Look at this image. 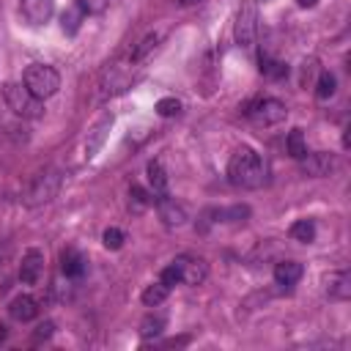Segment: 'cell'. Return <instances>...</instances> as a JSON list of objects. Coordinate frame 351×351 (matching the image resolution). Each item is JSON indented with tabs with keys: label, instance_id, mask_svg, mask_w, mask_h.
Here are the masks:
<instances>
[{
	"label": "cell",
	"instance_id": "6da1fadb",
	"mask_svg": "<svg viewBox=\"0 0 351 351\" xmlns=\"http://www.w3.org/2000/svg\"><path fill=\"white\" fill-rule=\"evenodd\" d=\"M228 181L233 186H241V189H258L263 186L266 181V170H263V162H261V154L250 145H241L233 151L230 162H228Z\"/></svg>",
	"mask_w": 351,
	"mask_h": 351
},
{
	"label": "cell",
	"instance_id": "7a4b0ae2",
	"mask_svg": "<svg viewBox=\"0 0 351 351\" xmlns=\"http://www.w3.org/2000/svg\"><path fill=\"white\" fill-rule=\"evenodd\" d=\"M3 99H5L8 110L14 115H19V118L36 121V118L44 115V101L38 96H33L25 82H5L3 85Z\"/></svg>",
	"mask_w": 351,
	"mask_h": 351
},
{
	"label": "cell",
	"instance_id": "3957f363",
	"mask_svg": "<svg viewBox=\"0 0 351 351\" xmlns=\"http://www.w3.org/2000/svg\"><path fill=\"white\" fill-rule=\"evenodd\" d=\"M22 82L27 85V90H30L33 96H38V99L44 101V99H49V96L58 93V88H60V74H58L52 66H47V63H30V66L25 69V74H22Z\"/></svg>",
	"mask_w": 351,
	"mask_h": 351
},
{
	"label": "cell",
	"instance_id": "277c9868",
	"mask_svg": "<svg viewBox=\"0 0 351 351\" xmlns=\"http://www.w3.org/2000/svg\"><path fill=\"white\" fill-rule=\"evenodd\" d=\"M134 60L129 55V60H112L107 63V69L101 71V96H115V93H123L132 82H134Z\"/></svg>",
	"mask_w": 351,
	"mask_h": 351
},
{
	"label": "cell",
	"instance_id": "5b68a950",
	"mask_svg": "<svg viewBox=\"0 0 351 351\" xmlns=\"http://www.w3.org/2000/svg\"><path fill=\"white\" fill-rule=\"evenodd\" d=\"M60 189V173L58 170H41L38 176H33L27 192H25V203L27 206H41L49 203Z\"/></svg>",
	"mask_w": 351,
	"mask_h": 351
},
{
	"label": "cell",
	"instance_id": "8992f818",
	"mask_svg": "<svg viewBox=\"0 0 351 351\" xmlns=\"http://www.w3.org/2000/svg\"><path fill=\"white\" fill-rule=\"evenodd\" d=\"M244 115L258 126H277L288 118V107L277 99H258L244 110Z\"/></svg>",
	"mask_w": 351,
	"mask_h": 351
},
{
	"label": "cell",
	"instance_id": "52a82bcc",
	"mask_svg": "<svg viewBox=\"0 0 351 351\" xmlns=\"http://www.w3.org/2000/svg\"><path fill=\"white\" fill-rule=\"evenodd\" d=\"M258 16H255V3L252 0H244L241 8H239V16H236V27H233V36H236V44L250 49L255 44V30H258Z\"/></svg>",
	"mask_w": 351,
	"mask_h": 351
},
{
	"label": "cell",
	"instance_id": "ba28073f",
	"mask_svg": "<svg viewBox=\"0 0 351 351\" xmlns=\"http://www.w3.org/2000/svg\"><path fill=\"white\" fill-rule=\"evenodd\" d=\"M176 269L181 274V282L186 285H200L206 277H208V263L203 258H195V255H178L176 261Z\"/></svg>",
	"mask_w": 351,
	"mask_h": 351
},
{
	"label": "cell",
	"instance_id": "9c48e42d",
	"mask_svg": "<svg viewBox=\"0 0 351 351\" xmlns=\"http://www.w3.org/2000/svg\"><path fill=\"white\" fill-rule=\"evenodd\" d=\"M154 203H156V214H159V219H162L165 228H181V225L186 222L184 206L176 203V197H170L167 192H165V195H156Z\"/></svg>",
	"mask_w": 351,
	"mask_h": 351
},
{
	"label": "cell",
	"instance_id": "30bf717a",
	"mask_svg": "<svg viewBox=\"0 0 351 351\" xmlns=\"http://www.w3.org/2000/svg\"><path fill=\"white\" fill-rule=\"evenodd\" d=\"M41 271H44V255H41V250H27L22 255V263H19V280L25 285H36L41 280Z\"/></svg>",
	"mask_w": 351,
	"mask_h": 351
},
{
	"label": "cell",
	"instance_id": "8fae6325",
	"mask_svg": "<svg viewBox=\"0 0 351 351\" xmlns=\"http://www.w3.org/2000/svg\"><path fill=\"white\" fill-rule=\"evenodd\" d=\"M302 170L313 178H321V176H329L332 167H335V156L326 154V151H315V154H304L302 159Z\"/></svg>",
	"mask_w": 351,
	"mask_h": 351
},
{
	"label": "cell",
	"instance_id": "7c38bea8",
	"mask_svg": "<svg viewBox=\"0 0 351 351\" xmlns=\"http://www.w3.org/2000/svg\"><path fill=\"white\" fill-rule=\"evenodd\" d=\"M19 8L30 25H44L55 14V0H19Z\"/></svg>",
	"mask_w": 351,
	"mask_h": 351
},
{
	"label": "cell",
	"instance_id": "4fadbf2b",
	"mask_svg": "<svg viewBox=\"0 0 351 351\" xmlns=\"http://www.w3.org/2000/svg\"><path fill=\"white\" fill-rule=\"evenodd\" d=\"M8 315L14 318V321H33L36 315H38V302L30 296V293H19V296H14L11 299V304H8Z\"/></svg>",
	"mask_w": 351,
	"mask_h": 351
},
{
	"label": "cell",
	"instance_id": "5bb4252c",
	"mask_svg": "<svg viewBox=\"0 0 351 351\" xmlns=\"http://www.w3.org/2000/svg\"><path fill=\"white\" fill-rule=\"evenodd\" d=\"M85 269H88V261H85V255H82L80 250L66 247V250L60 252V271H63L66 277L77 280V277H82V274H85Z\"/></svg>",
	"mask_w": 351,
	"mask_h": 351
},
{
	"label": "cell",
	"instance_id": "9a60e30c",
	"mask_svg": "<svg viewBox=\"0 0 351 351\" xmlns=\"http://www.w3.org/2000/svg\"><path fill=\"white\" fill-rule=\"evenodd\" d=\"M110 126H112V115H104L101 121H96V123H93V129L88 132V140H85V156H88V159L99 154V148H101V145H104V140H107Z\"/></svg>",
	"mask_w": 351,
	"mask_h": 351
},
{
	"label": "cell",
	"instance_id": "2e32d148",
	"mask_svg": "<svg viewBox=\"0 0 351 351\" xmlns=\"http://www.w3.org/2000/svg\"><path fill=\"white\" fill-rule=\"evenodd\" d=\"M302 274H304V266H302L299 261H280V263L274 266V282L282 285V288L296 285V282L302 280Z\"/></svg>",
	"mask_w": 351,
	"mask_h": 351
},
{
	"label": "cell",
	"instance_id": "e0dca14e",
	"mask_svg": "<svg viewBox=\"0 0 351 351\" xmlns=\"http://www.w3.org/2000/svg\"><path fill=\"white\" fill-rule=\"evenodd\" d=\"M326 293H329V299H335V302H346V299L351 296V277H348V271H335V274H329V280H326Z\"/></svg>",
	"mask_w": 351,
	"mask_h": 351
},
{
	"label": "cell",
	"instance_id": "ac0fdd59",
	"mask_svg": "<svg viewBox=\"0 0 351 351\" xmlns=\"http://www.w3.org/2000/svg\"><path fill=\"white\" fill-rule=\"evenodd\" d=\"M82 19H85V11L80 8V3H71V5L60 14V30H63L66 36H74V33L80 30Z\"/></svg>",
	"mask_w": 351,
	"mask_h": 351
},
{
	"label": "cell",
	"instance_id": "d6986e66",
	"mask_svg": "<svg viewBox=\"0 0 351 351\" xmlns=\"http://www.w3.org/2000/svg\"><path fill=\"white\" fill-rule=\"evenodd\" d=\"M145 173H148L151 192H154V195H165V192H167V176H165V167H162V165L154 159V162H148Z\"/></svg>",
	"mask_w": 351,
	"mask_h": 351
},
{
	"label": "cell",
	"instance_id": "ffe728a7",
	"mask_svg": "<svg viewBox=\"0 0 351 351\" xmlns=\"http://www.w3.org/2000/svg\"><path fill=\"white\" fill-rule=\"evenodd\" d=\"M167 293H170V288L162 282V280H156V282H151L145 291H143V304L145 307H156V304H162L165 299H167Z\"/></svg>",
	"mask_w": 351,
	"mask_h": 351
},
{
	"label": "cell",
	"instance_id": "44dd1931",
	"mask_svg": "<svg viewBox=\"0 0 351 351\" xmlns=\"http://www.w3.org/2000/svg\"><path fill=\"white\" fill-rule=\"evenodd\" d=\"M159 41H162V33H159V30H156V33H148V36H145L134 49H132V60H134V63L145 60V58L159 47Z\"/></svg>",
	"mask_w": 351,
	"mask_h": 351
},
{
	"label": "cell",
	"instance_id": "7402d4cb",
	"mask_svg": "<svg viewBox=\"0 0 351 351\" xmlns=\"http://www.w3.org/2000/svg\"><path fill=\"white\" fill-rule=\"evenodd\" d=\"M288 236L296 239V241H302V244H310V241L315 239V225H313V219H296V222L288 228Z\"/></svg>",
	"mask_w": 351,
	"mask_h": 351
},
{
	"label": "cell",
	"instance_id": "603a6c76",
	"mask_svg": "<svg viewBox=\"0 0 351 351\" xmlns=\"http://www.w3.org/2000/svg\"><path fill=\"white\" fill-rule=\"evenodd\" d=\"M315 96L321 99V101H326V99H332L335 96V74L332 71H318V77H315Z\"/></svg>",
	"mask_w": 351,
	"mask_h": 351
},
{
	"label": "cell",
	"instance_id": "cb8c5ba5",
	"mask_svg": "<svg viewBox=\"0 0 351 351\" xmlns=\"http://www.w3.org/2000/svg\"><path fill=\"white\" fill-rule=\"evenodd\" d=\"M285 151L293 156V159H302L307 154V145H304V134L302 129H291L288 137H285Z\"/></svg>",
	"mask_w": 351,
	"mask_h": 351
},
{
	"label": "cell",
	"instance_id": "d4e9b609",
	"mask_svg": "<svg viewBox=\"0 0 351 351\" xmlns=\"http://www.w3.org/2000/svg\"><path fill=\"white\" fill-rule=\"evenodd\" d=\"M261 74H266V77H271V80H282V77L288 74V66L280 63V60H274V58L261 55Z\"/></svg>",
	"mask_w": 351,
	"mask_h": 351
},
{
	"label": "cell",
	"instance_id": "484cf974",
	"mask_svg": "<svg viewBox=\"0 0 351 351\" xmlns=\"http://www.w3.org/2000/svg\"><path fill=\"white\" fill-rule=\"evenodd\" d=\"M162 329H165V318H162V315H148V318L140 324V335H143V337H156Z\"/></svg>",
	"mask_w": 351,
	"mask_h": 351
},
{
	"label": "cell",
	"instance_id": "4316f807",
	"mask_svg": "<svg viewBox=\"0 0 351 351\" xmlns=\"http://www.w3.org/2000/svg\"><path fill=\"white\" fill-rule=\"evenodd\" d=\"M156 112H159L162 118L178 115V112H181V101H178L176 96H165V99H159V101H156Z\"/></svg>",
	"mask_w": 351,
	"mask_h": 351
},
{
	"label": "cell",
	"instance_id": "83f0119b",
	"mask_svg": "<svg viewBox=\"0 0 351 351\" xmlns=\"http://www.w3.org/2000/svg\"><path fill=\"white\" fill-rule=\"evenodd\" d=\"M101 241H104V247H107V250H121V247H123V241H126V236H123V230H121V228H107V230L101 233Z\"/></svg>",
	"mask_w": 351,
	"mask_h": 351
},
{
	"label": "cell",
	"instance_id": "f1b7e54d",
	"mask_svg": "<svg viewBox=\"0 0 351 351\" xmlns=\"http://www.w3.org/2000/svg\"><path fill=\"white\" fill-rule=\"evenodd\" d=\"M129 197H132V203H134V211H143V208L151 203L148 192H145L143 186H137V184H132V186H129Z\"/></svg>",
	"mask_w": 351,
	"mask_h": 351
},
{
	"label": "cell",
	"instance_id": "f546056e",
	"mask_svg": "<svg viewBox=\"0 0 351 351\" xmlns=\"http://www.w3.org/2000/svg\"><path fill=\"white\" fill-rule=\"evenodd\" d=\"M85 14H104L115 0H77Z\"/></svg>",
	"mask_w": 351,
	"mask_h": 351
},
{
	"label": "cell",
	"instance_id": "4dcf8cb0",
	"mask_svg": "<svg viewBox=\"0 0 351 351\" xmlns=\"http://www.w3.org/2000/svg\"><path fill=\"white\" fill-rule=\"evenodd\" d=\"M315 74H318V63L310 58V60H304L302 63V85L307 88V85H313V80H315Z\"/></svg>",
	"mask_w": 351,
	"mask_h": 351
},
{
	"label": "cell",
	"instance_id": "1f68e13d",
	"mask_svg": "<svg viewBox=\"0 0 351 351\" xmlns=\"http://www.w3.org/2000/svg\"><path fill=\"white\" fill-rule=\"evenodd\" d=\"M159 280L167 285V288H173L176 282H181V274H178V269H176V263H170L167 269H162V274H159Z\"/></svg>",
	"mask_w": 351,
	"mask_h": 351
},
{
	"label": "cell",
	"instance_id": "d6a6232c",
	"mask_svg": "<svg viewBox=\"0 0 351 351\" xmlns=\"http://www.w3.org/2000/svg\"><path fill=\"white\" fill-rule=\"evenodd\" d=\"M52 329H55V326H52V321H44V324L38 326V332H36V340H41V337H49V335H52Z\"/></svg>",
	"mask_w": 351,
	"mask_h": 351
},
{
	"label": "cell",
	"instance_id": "836d02e7",
	"mask_svg": "<svg viewBox=\"0 0 351 351\" xmlns=\"http://www.w3.org/2000/svg\"><path fill=\"white\" fill-rule=\"evenodd\" d=\"M178 5H195V3H200V0H176Z\"/></svg>",
	"mask_w": 351,
	"mask_h": 351
},
{
	"label": "cell",
	"instance_id": "e575fe53",
	"mask_svg": "<svg viewBox=\"0 0 351 351\" xmlns=\"http://www.w3.org/2000/svg\"><path fill=\"white\" fill-rule=\"evenodd\" d=\"M296 3H299V5H313L315 0H296Z\"/></svg>",
	"mask_w": 351,
	"mask_h": 351
}]
</instances>
